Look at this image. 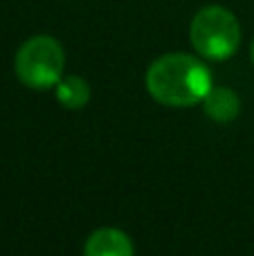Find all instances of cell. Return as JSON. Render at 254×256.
<instances>
[{"label":"cell","instance_id":"1","mask_svg":"<svg viewBox=\"0 0 254 256\" xmlns=\"http://www.w3.org/2000/svg\"><path fill=\"white\" fill-rule=\"evenodd\" d=\"M146 90L162 106H194L212 90V74L196 56L182 52L164 54L148 68Z\"/></svg>","mask_w":254,"mask_h":256},{"label":"cell","instance_id":"2","mask_svg":"<svg viewBox=\"0 0 254 256\" xmlns=\"http://www.w3.org/2000/svg\"><path fill=\"white\" fill-rule=\"evenodd\" d=\"M192 45L202 58L210 61H225L238 50L241 30L238 20L230 9L210 4L200 9L192 20Z\"/></svg>","mask_w":254,"mask_h":256},{"label":"cell","instance_id":"3","mask_svg":"<svg viewBox=\"0 0 254 256\" xmlns=\"http://www.w3.org/2000/svg\"><path fill=\"white\" fill-rule=\"evenodd\" d=\"M66 54L56 38L52 36H32L16 52V76L34 90L56 88L61 81Z\"/></svg>","mask_w":254,"mask_h":256},{"label":"cell","instance_id":"4","mask_svg":"<svg viewBox=\"0 0 254 256\" xmlns=\"http://www.w3.org/2000/svg\"><path fill=\"white\" fill-rule=\"evenodd\" d=\"M84 256H135L133 243L122 230L102 227L86 240Z\"/></svg>","mask_w":254,"mask_h":256},{"label":"cell","instance_id":"5","mask_svg":"<svg viewBox=\"0 0 254 256\" xmlns=\"http://www.w3.org/2000/svg\"><path fill=\"white\" fill-rule=\"evenodd\" d=\"M202 104H205L207 115L214 122H220V124L236 120L238 115V97L230 88H212L207 97L202 99Z\"/></svg>","mask_w":254,"mask_h":256},{"label":"cell","instance_id":"6","mask_svg":"<svg viewBox=\"0 0 254 256\" xmlns=\"http://www.w3.org/2000/svg\"><path fill=\"white\" fill-rule=\"evenodd\" d=\"M56 99L68 110H79L90 102V88L81 76H68L56 84Z\"/></svg>","mask_w":254,"mask_h":256},{"label":"cell","instance_id":"7","mask_svg":"<svg viewBox=\"0 0 254 256\" xmlns=\"http://www.w3.org/2000/svg\"><path fill=\"white\" fill-rule=\"evenodd\" d=\"M250 54H252V63H254V43H252V52Z\"/></svg>","mask_w":254,"mask_h":256}]
</instances>
